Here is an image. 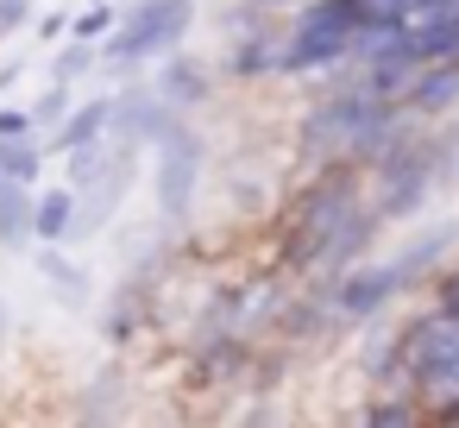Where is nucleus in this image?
<instances>
[{
	"label": "nucleus",
	"instance_id": "obj_5",
	"mask_svg": "<svg viewBox=\"0 0 459 428\" xmlns=\"http://www.w3.org/2000/svg\"><path fill=\"white\" fill-rule=\"evenodd\" d=\"M189 0H139V7L126 13V26H120V39L101 51V57H114V64H133V57H158V51H170L183 32H189Z\"/></svg>",
	"mask_w": 459,
	"mask_h": 428
},
{
	"label": "nucleus",
	"instance_id": "obj_8",
	"mask_svg": "<svg viewBox=\"0 0 459 428\" xmlns=\"http://www.w3.org/2000/svg\"><path fill=\"white\" fill-rule=\"evenodd\" d=\"M170 108H177V101H170L164 89H145V95H139V89H133V95H114L120 139H126V145H139V139H152V145H158V139L177 127V114H170Z\"/></svg>",
	"mask_w": 459,
	"mask_h": 428
},
{
	"label": "nucleus",
	"instance_id": "obj_3",
	"mask_svg": "<svg viewBox=\"0 0 459 428\" xmlns=\"http://www.w3.org/2000/svg\"><path fill=\"white\" fill-rule=\"evenodd\" d=\"M359 32H365V7H359V0H302V13L290 26V45H283V76L327 70V64L352 57Z\"/></svg>",
	"mask_w": 459,
	"mask_h": 428
},
{
	"label": "nucleus",
	"instance_id": "obj_9",
	"mask_svg": "<svg viewBox=\"0 0 459 428\" xmlns=\"http://www.w3.org/2000/svg\"><path fill=\"white\" fill-rule=\"evenodd\" d=\"M108 127H114V95H95L89 108H76L64 127H57V139H51V152H101V139H108Z\"/></svg>",
	"mask_w": 459,
	"mask_h": 428
},
{
	"label": "nucleus",
	"instance_id": "obj_13",
	"mask_svg": "<svg viewBox=\"0 0 459 428\" xmlns=\"http://www.w3.org/2000/svg\"><path fill=\"white\" fill-rule=\"evenodd\" d=\"M158 89H164L177 108H195V101H208V95H214V89H208V64H195V57H170Z\"/></svg>",
	"mask_w": 459,
	"mask_h": 428
},
{
	"label": "nucleus",
	"instance_id": "obj_10",
	"mask_svg": "<svg viewBox=\"0 0 459 428\" xmlns=\"http://www.w3.org/2000/svg\"><path fill=\"white\" fill-rule=\"evenodd\" d=\"M403 101H409L415 114H440V108H453V101H459V64H421Z\"/></svg>",
	"mask_w": 459,
	"mask_h": 428
},
{
	"label": "nucleus",
	"instance_id": "obj_4",
	"mask_svg": "<svg viewBox=\"0 0 459 428\" xmlns=\"http://www.w3.org/2000/svg\"><path fill=\"white\" fill-rule=\"evenodd\" d=\"M202 158H208V145L189 127H170L158 139V214H164V227H183L189 221L195 183H202Z\"/></svg>",
	"mask_w": 459,
	"mask_h": 428
},
{
	"label": "nucleus",
	"instance_id": "obj_24",
	"mask_svg": "<svg viewBox=\"0 0 459 428\" xmlns=\"http://www.w3.org/2000/svg\"><path fill=\"white\" fill-rule=\"evenodd\" d=\"M277 7H302V0H246V13H277Z\"/></svg>",
	"mask_w": 459,
	"mask_h": 428
},
{
	"label": "nucleus",
	"instance_id": "obj_7",
	"mask_svg": "<svg viewBox=\"0 0 459 428\" xmlns=\"http://www.w3.org/2000/svg\"><path fill=\"white\" fill-rule=\"evenodd\" d=\"M434 145H396L390 158H384V196H377V214L384 221H396V214H409L421 196H428V170H434Z\"/></svg>",
	"mask_w": 459,
	"mask_h": 428
},
{
	"label": "nucleus",
	"instance_id": "obj_15",
	"mask_svg": "<svg viewBox=\"0 0 459 428\" xmlns=\"http://www.w3.org/2000/svg\"><path fill=\"white\" fill-rule=\"evenodd\" d=\"M39 164H45V152L26 145V133H0V170H7V177L39 183Z\"/></svg>",
	"mask_w": 459,
	"mask_h": 428
},
{
	"label": "nucleus",
	"instance_id": "obj_1",
	"mask_svg": "<svg viewBox=\"0 0 459 428\" xmlns=\"http://www.w3.org/2000/svg\"><path fill=\"white\" fill-rule=\"evenodd\" d=\"M384 214L359 208V158L321 170L283 214V265L308 271V265H352L371 240Z\"/></svg>",
	"mask_w": 459,
	"mask_h": 428
},
{
	"label": "nucleus",
	"instance_id": "obj_17",
	"mask_svg": "<svg viewBox=\"0 0 459 428\" xmlns=\"http://www.w3.org/2000/svg\"><path fill=\"white\" fill-rule=\"evenodd\" d=\"M95 57H101V51H95L89 39H76V45H70V51L57 57V83H76V76H82V70H89Z\"/></svg>",
	"mask_w": 459,
	"mask_h": 428
},
{
	"label": "nucleus",
	"instance_id": "obj_14",
	"mask_svg": "<svg viewBox=\"0 0 459 428\" xmlns=\"http://www.w3.org/2000/svg\"><path fill=\"white\" fill-rule=\"evenodd\" d=\"M70 227H76V183L70 189H45L39 208H32V233L39 240H64Z\"/></svg>",
	"mask_w": 459,
	"mask_h": 428
},
{
	"label": "nucleus",
	"instance_id": "obj_19",
	"mask_svg": "<svg viewBox=\"0 0 459 428\" xmlns=\"http://www.w3.org/2000/svg\"><path fill=\"white\" fill-rule=\"evenodd\" d=\"M32 114H39V127H51V120H70V95H64V83H57L51 95H39V108H32Z\"/></svg>",
	"mask_w": 459,
	"mask_h": 428
},
{
	"label": "nucleus",
	"instance_id": "obj_23",
	"mask_svg": "<svg viewBox=\"0 0 459 428\" xmlns=\"http://www.w3.org/2000/svg\"><path fill=\"white\" fill-rule=\"evenodd\" d=\"M440 309H453V315H459V271L440 284Z\"/></svg>",
	"mask_w": 459,
	"mask_h": 428
},
{
	"label": "nucleus",
	"instance_id": "obj_11",
	"mask_svg": "<svg viewBox=\"0 0 459 428\" xmlns=\"http://www.w3.org/2000/svg\"><path fill=\"white\" fill-rule=\"evenodd\" d=\"M32 189L20 183V177H7L0 170V246H26L32 240Z\"/></svg>",
	"mask_w": 459,
	"mask_h": 428
},
{
	"label": "nucleus",
	"instance_id": "obj_6",
	"mask_svg": "<svg viewBox=\"0 0 459 428\" xmlns=\"http://www.w3.org/2000/svg\"><path fill=\"white\" fill-rule=\"evenodd\" d=\"M421 271H415V258L403 252V258H390V265H371V271H352V277H340L333 290H327V302H333V315H377L403 284H415Z\"/></svg>",
	"mask_w": 459,
	"mask_h": 428
},
{
	"label": "nucleus",
	"instance_id": "obj_12",
	"mask_svg": "<svg viewBox=\"0 0 459 428\" xmlns=\"http://www.w3.org/2000/svg\"><path fill=\"white\" fill-rule=\"evenodd\" d=\"M283 45L290 39H277V32H252V39H239L233 45V76H271V70H283Z\"/></svg>",
	"mask_w": 459,
	"mask_h": 428
},
{
	"label": "nucleus",
	"instance_id": "obj_25",
	"mask_svg": "<svg viewBox=\"0 0 459 428\" xmlns=\"http://www.w3.org/2000/svg\"><path fill=\"white\" fill-rule=\"evenodd\" d=\"M0 340H7V309H0Z\"/></svg>",
	"mask_w": 459,
	"mask_h": 428
},
{
	"label": "nucleus",
	"instance_id": "obj_22",
	"mask_svg": "<svg viewBox=\"0 0 459 428\" xmlns=\"http://www.w3.org/2000/svg\"><path fill=\"white\" fill-rule=\"evenodd\" d=\"M70 26H76V20H64V13H45V20H39V39H57V32H70Z\"/></svg>",
	"mask_w": 459,
	"mask_h": 428
},
{
	"label": "nucleus",
	"instance_id": "obj_16",
	"mask_svg": "<svg viewBox=\"0 0 459 428\" xmlns=\"http://www.w3.org/2000/svg\"><path fill=\"white\" fill-rule=\"evenodd\" d=\"M415 415H421L415 390H409V397H384V403H371V409H365V422H371V428H403V422H415Z\"/></svg>",
	"mask_w": 459,
	"mask_h": 428
},
{
	"label": "nucleus",
	"instance_id": "obj_2",
	"mask_svg": "<svg viewBox=\"0 0 459 428\" xmlns=\"http://www.w3.org/2000/svg\"><path fill=\"white\" fill-rule=\"evenodd\" d=\"M396 365L409 371V384H415V397L428 409H440L446 397H459V315L434 309V315L409 321L403 340H396Z\"/></svg>",
	"mask_w": 459,
	"mask_h": 428
},
{
	"label": "nucleus",
	"instance_id": "obj_18",
	"mask_svg": "<svg viewBox=\"0 0 459 428\" xmlns=\"http://www.w3.org/2000/svg\"><path fill=\"white\" fill-rule=\"evenodd\" d=\"M70 32H76V39H89V45H95V39H108V32H114V7H89Z\"/></svg>",
	"mask_w": 459,
	"mask_h": 428
},
{
	"label": "nucleus",
	"instance_id": "obj_21",
	"mask_svg": "<svg viewBox=\"0 0 459 428\" xmlns=\"http://www.w3.org/2000/svg\"><path fill=\"white\" fill-rule=\"evenodd\" d=\"M39 114H20V108H0V133H32Z\"/></svg>",
	"mask_w": 459,
	"mask_h": 428
},
{
	"label": "nucleus",
	"instance_id": "obj_20",
	"mask_svg": "<svg viewBox=\"0 0 459 428\" xmlns=\"http://www.w3.org/2000/svg\"><path fill=\"white\" fill-rule=\"evenodd\" d=\"M114 384H120V378L108 371V378L95 384V397H82V415H108V409H114Z\"/></svg>",
	"mask_w": 459,
	"mask_h": 428
}]
</instances>
